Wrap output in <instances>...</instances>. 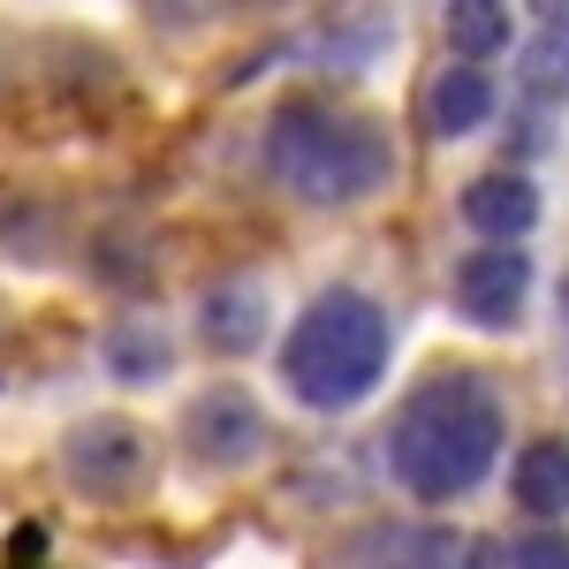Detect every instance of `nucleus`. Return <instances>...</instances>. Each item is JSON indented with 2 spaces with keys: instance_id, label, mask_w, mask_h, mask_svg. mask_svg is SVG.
Segmentation results:
<instances>
[{
  "instance_id": "1",
  "label": "nucleus",
  "mask_w": 569,
  "mask_h": 569,
  "mask_svg": "<svg viewBox=\"0 0 569 569\" xmlns=\"http://www.w3.org/2000/svg\"><path fill=\"white\" fill-rule=\"evenodd\" d=\"M501 463V402L471 372H433L388 426V471L418 501H463Z\"/></svg>"
},
{
  "instance_id": "2",
  "label": "nucleus",
  "mask_w": 569,
  "mask_h": 569,
  "mask_svg": "<svg viewBox=\"0 0 569 569\" xmlns=\"http://www.w3.org/2000/svg\"><path fill=\"white\" fill-rule=\"evenodd\" d=\"M395 327L365 289H327L297 311L281 342V380L305 410H357L365 395L388 380Z\"/></svg>"
},
{
  "instance_id": "3",
  "label": "nucleus",
  "mask_w": 569,
  "mask_h": 569,
  "mask_svg": "<svg viewBox=\"0 0 569 569\" xmlns=\"http://www.w3.org/2000/svg\"><path fill=\"white\" fill-rule=\"evenodd\" d=\"M266 160L305 206H365L380 182L395 176V144L380 122H365L350 107H319V99H289L266 122Z\"/></svg>"
},
{
  "instance_id": "4",
  "label": "nucleus",
  "mask_w": 569,
  "mask_h": 569,
  "mask_svg": "<svg viewBox=\"0 0 569 569\" xmlns=\"http://www.w3.org/2000/svg\"><path fill=\"white\" fill-rule=\"evenodd\" d=\"M61 479L99 509H130L160 486V448L137 418H84L61 433Z\"/></svg>"
},
{
  "instance_id": "5",
  "label": "nucleus",
  "mask_w": 569,
  "mask_h": 569,
  "mask_svg": "<svg viewBox=\"0 0 569 569\" xmlns=\"http://www.w3.org/2000/svg\"><path fill=\"white\" fill-rule=\"evenodd\" d=\"M182 448H190V463H206V471H243L266 448L259 395H243V388L190 395V410H182Z\"/></svg>"
},
{
  "instance_id": "6",
  "label": "nucleus",
  "mask_w": 569,
  "mask_h": 569,
  "mask_svg": "<svg viewBox=\"0 0 569 569\" xmlns=\"http://www.w3.org/2000/svg\"><path fill=\"white\" fill-rule=\"evenodd\" d=\"M448 297H456V311H463L471 327H486V335L517 327L525 305H531V259H525V243H479L471 259H456Z\"/></svg>"
},
{
  "instance_id": "7",
  "label": "nucleus",
  "mask_w": 569,
  "mask_h": 569,
  "mask_svg": "<svg viewBox=\"0 0 569 569\" xmlns=\"http://www.w3.org/2000/svg\"><path fill=\"white\" fill-rule=\"evenodd\" d=\"M539 213H547V198H539V182L525 168H493V176L463 182V228L479 243H525L539 228Z\"/></svg>"
},
{
  "instance_id": "8",
  "label": "nucleus",
  "mask_w": 569,
  "mask_h": 569,
  "mask_svg": "<svg viewBox=\"0 0 569 569\" xmlns=\"http://www.w3.org/2000/svg\"><path fill=\"white\" fill-rule=\"evenodd\" d=\"M342 569H463V547L440 525H372L350 539Z\"/></svg>"
},
{
  "instance_id": "9",
  "label": "nucleus",
  "mask_w": 569,
  "mask_h": 569,
  "mask_svg": "<svg viewBox=\"0 0 569 569\" xmlns=\"http://www.w3.org/2000/svg\"><path fill=\"white\" fill-rule=\"evenodd\" d=\"M517 84L539 107L569 99V0H531V39L517 46Z\"/></svg>"
},
{
  "instance_id": "10",
  "label": "nucleus",
  "mask_w": 569,
  "mask_h": 569,
  "mask_svg": "<svg viewBox=\"0 0 569 569\" xmlns=\"http://www.w3.org/2000/svg\"><path fill=\"white\" fill-rule=\"evenodd\" d=\"M380 46H395V16L380 0H357V8H335L319 31H305V61H327V69H372Z\"/></svg>"
},
{
  "instance_id": "11",
  "label": "nucleus",
  "mask_w": 569,
  "mask_h": 569,
  "mask_svg": "<svg viewBox=\"0 0 569 569\" xmlns=\"http://www.w3.org/2000/svg\"><path fill=\"white\" fill-rule=\"evenodd\" d=\"M266 327H273V305H266L259 281H220L213 297L198 305V335H206V350H220V357L266 350Z\"/></svg>"
},
{
  "instance_id": "12",
  "label": "nucleus",
  "mask_w": 569,
  "mask_h": 569,
  "mask_svg": "<svg viewBox=\"0 0 569 569\" xmlns=\"http://www.w3.org/2000/svg\"><path fill=\"white\" fill-rule=\"evenodd\" d=\"M493 122V77L479 61H448L426 84V130L433 137H479Z\"/></svg>"
},
{
  "instance_id": "13",
  "label": "nucleus",
  "mask_w": 569,
  "mask_h": 569,
  "mask_svg": "<svg viewBox=\"0 0 569 569\" xmlns=\"http://www.w3.org/2000/svg\"><path fill=\"white\" fill-rule=\"evenodd\" d=\"M99 365H107L122 388H152V380H168V372H176V342H168V327H160V319L130 311V319H114V327L99 335Z\"/></svg>"
},
{
  "instance_id": "14",
  "label": "nucleus",
  "mask_w": 569,
  "mask_h": 569,
  "mask_svg": "<svg viewBox=\"0 0 569 569\" xmlns=\"http://www.w3.org/2000/svg\"><path fill=\"white\" fill-rule=\"evenodd\" d=\"M509 493H517V509L539 517V525H555L569 509V440H525L517 448V471H509Z\"/></svg>"
},
{
  "instance_id": "15",
  "label": "nucleus",
  "mask_w": 569,
  "mask_h": 569,
  "mask_svg": "<svg viewBox=\"0 0 569 569\" xmlns=\"http://www.w3.org/2000/svg\"><path fill=\"white\" fill-rule=\"evenodd\" d=\"M440 31L456 46V61H501L509 46H517V16H509V0H448V16H440Z\"/></svg>"
},
{
  "instance_id": "16",
  "label": "nucleus",
  "mask_w": 569,
  "mask_h": 569,
  "mask_svg": "<svg viewBox=\"0 0 569 569\" xmlns=\"http://www.w3.org/2000/svg\"><path fill=\"white\" fill-rule=\"evenodd\" d=\"M236 8H259V0H144V16H152V23H168V31H198V23L236 16Z\"/></svg>"
},
{
  "instance_id": "17",
  "label": "nucleus",
  "mask_w": 569,
  "mask_h": 569,
  "mask_svg": "<svg viewBox=\"0 0 569 569\" xmlns=\"http://www.w3.org/2000/svg\"><path fill=\"white\" fill-rule=\"evenodd\" d=\"M509 569H569V531H517Z\"/></svg>"
},
{
  "instance_id": "18",
  "label": "nucleus",
  "mask_w": 569,
  "mask_h": 569,
  "mask_svg": "<svg viewBox=\"0 0 569 569\" xmlns=\"http://www.w3.org/2000/svg\"><path fill=\"white\" fill-rule=\"evenodd\" d=\"M562 319H569V289H562Z\"/></svg>"
}]
</instances>
